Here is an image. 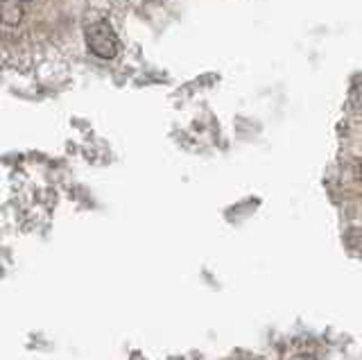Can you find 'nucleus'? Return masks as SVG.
<instances>
[{
    "label": "nucleus",
    "mask_w": 362,
    "mask_h": 360,
    "mask_svg": "<svg viewBox=\"0 0 362 360\" xmlns=\"http://www.w3.org/2000/svg\"><path fill=\"white\" fill-rule=\"evenodd\" d=\"M25 12H23V3L21 0H0V23L14 28L18 25Z\"/></svg>",
    "instance_id": "obj_2"
},
{
    "label": "nucleus",
    "mask_w": 362,
    "mask_h": 360,
    "mask_svg": "<svg viewBox=\"0 0 362 360\" xmlns=\"http://www.w3.org/2000/svg\"><path fill=\"white\" fill-rule=\"evenodd\" d=\"M21 3H34V0H21Z\"/></svg>",
    "instance_id": "obj_3"
},
{
    "label": "nucleus",
    "mask_w": 362,
    "mask_h": 360,
    "mask_svg": "<svg viewBox=\"0 0 362 360\" xmlns=\"http://www.w3.org/2000/svg\"><path fill=\"white\" fill-rule=\"evenodd\" d=\"M84 41L90 54H95L98 59H113L120 50V43L113 25L107 18H90L84 25Z\"/></svg>",
    "instance_id": "obj_1"
}]
</instances>
